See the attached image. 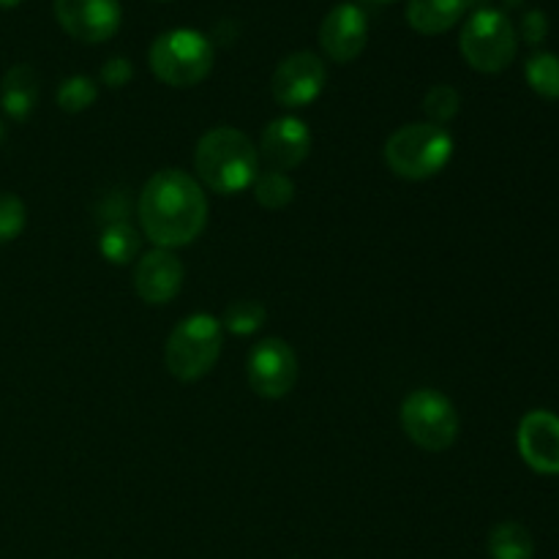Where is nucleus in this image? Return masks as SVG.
<instances>
[{
	"instance_id": "obj_2",
	"label": "nucleus",
	"mask_w": 559,
	"mask_h": 559,
	"mask_svg": "<svg viewBox=\"0 0 559 559\" xmlns=\"http://www.w3.org/2000/svg\"><path fill=\"white\" fill-rule=\"evenodd\" d=\"M194 169L200 186L211 189L213 194L233 197L254 186L260 175V153L243 131L218 126L197 142Z\"/></svg>"
},
{
	"instance_id": "obj_18",
	"label": "nucleus",
	"mask_w": 559,
	"mask_h": 559,
	"mask_svg": "<svg viewBox=\"0 0 559 559\" xmlns=\"http://www.w3.org/2000/svg\"><path fill=\"white\" fill-rule=\"evenodd\" d=\"M491 559H533L535 544L527 527L519 522H502L489 533Z\"/></svg>"
},
{
	"instance_id": "obj_15",
	"label": "nucleus",
	"mask_w": 559,
	"mask_h": 559,
	"mask_svg": "<svg viewBox=\"0 0 559 559\" xmlns=\"http://www.w3.org/2000/svg\"><path fill=\"white\" fill-rule=\"evenodd\" d=\"M38 74L33 66L16 63L0 80V107L11 120H27L38 102Z\"/></svg>"
},
{
	"instance_id": "obj_25",
	"label": "nucleus",
	"mask_w": 559,
	"mask_h": 559,
	"mask_svg": "<svg viewBox=\"0 0 559 559\" xmlns=\"http://www.w3.org/2000/svg\"><path fill=\"white\" fill-rule=\"evenodd\" d=\"M131 80H134V66H131L129 58H109L102 66V82L107 87H112V91L126 87Z\"/></svg>"
},
{
	"instance_id": "obj_27",
	"label": "nucleus",
	"mask_w": 559,
	"mask_h": 559,
	"mask_svg": "<svg viewBox=\"0 0 559 559\" xmlns=\"http://www.w3.org/2000/svg\"><path fill=\"white\" fill-rule=\"evenodd\" d=\"M129 194L115 191V194H107L102 200V205H98V218H102L104 224L120 222V218H129Z\"/></svg>"
},
{
	"instance_id": "obj_10",
	"label": "nucleus",
	"mask_w": 559,
	"mask_h": 559,
	"mask_svg": "<svg viewBox=\"0 0 559 559\" xmlns=\"http://www.w3.org/2000/svg\"><path fill=\"white\" fill-rule=\"evenodd\" d=\"M55 20L76 41L102 44L120 31L123 11L118 0H55Z\"/></svg>"
},
{
	"instance_id": "obj_12",
	"label": "nucleus",
	"mask_w": 559,
	"mask_h": 559,
	"mask_svg": "<svg viewBox=\"0 0 559 559\" xmlns=\"http://www.w3.org/2000/svg\"><path fill=\"white\" fill-rule=\"evenodd\" d=\"M186 267L180 257L169 249H153L140 257L134 267V289L145 304L164 306L178 298L183 287Z\"/></svg>"
},
{
	"instance_id": "obj_32",
	"label": "nucleus",
	"mask_w": 559,
	"mask_h": 559,
	"mask_svg": "<svg viewBox=\"0 0 559 559\" xmlns=\"http://www.w3.org/2000/svg\"><path fill=\"white\" fill-rule=\"evenodd\" d=\"M0 140H3V126H0Z\"/></svg>"
},
{
	"instance_id": "obj_11",
	"label": "nucleus",
	"mask_w": 559,
	"mask_h": 559,
	"mask_svg": "<svg viewBox=\"0 0 559 559\" xmlns=\"http://www.w3.org/2000/svg\"><path fill=\"white\" fill-rule=\"evenodd\" d=\"M369 41V20L355 3H338L320 25V47L333 63H353Z\"/></svg>"
},
{
	"instance_id": "obj_29",
	"label": "nucleus",
	"mask_w": 559,
	"mask_h": 559,
	"mask_svg": "<svg viewBox=\"0 0 559 559\" xmlns=\"http://www.w3.org/2000/svg\"><path fill=\"white\" fill-rule=\"evenodd\" d=\"M502 3H506V9H513V5H522L524 0H502Z\"/></svg>"
},
{
	"instance_id": "obj_14",
	"label": "nucleus",
	"mask_w": 559,
	"mask_h": 559,
	"mask_svg": "<svg viewBox=\"0 0 559 559\" xmlns=\"http://www.w3.org/2000/svg\"><path fill=\"white\" fill-rule=\"evenodd\" d=\"M260 151L271 169H278V173L300 167L311 153L309 126L295 115H282V118L271 120L262 131Z\"/></svg>"
},
{
	"instance_id": "obj_28",
	"label": "nucleus",
	"mask_w": 559,
	"mask_h": 559,
	"mask_svg": "<svg viewBox=\"0 0 559 559\" xmlns=\"http://www.w3.org/2000/svg\"><path fill=\"white\" fill-rule=\"evenodd\" d=\"M22 0H0V9H16Z\"/></svg>"
},
{
	"instance_id": "obj_6",
	"label": "nucleus",
	"mask_w": 559,
	"mask_h": 559,
	"mask_svg": "<svg viewBox=\"0 0 559 559\" xmlns=\"http://www.w3.org/2000/svg\"><path fill=\"white\" fill-rule=\"evenodd\" d=\"M464 60L480 74H500L516 58V27L506 11L478 9L462 27L459 36Z\"/></svg>"
},
{
	"instance_id": "obj_16",
	"label": "nucleus",
	"mask_w": 559,
	"mask_h": 559,
	"mask_svg": "<svg viewBox=\"0 0 559 559\" xmlns=\"http://www.w3.org/2000/svg\"><path fill=\"white\" fill-rule=\"evenodd\" d=\"M467 11V0H409L407 22L424 36L448 33Z\"/></svg>"
},
{
	"instance_id": "obj_30",
	"label": "nucleus",
	"mask_w": 559,
	"mask_h": 559,
	"mask_svg": "<svg viewBox=\"0 0 559 559\" xmlns=\"http://www.w3.org/2000/svg\"><path fill=\"white\" fill-rule=\"evenodd\" d=\"M484 3H486V0H467V9H469V5H480V9H484Z\"/></svg>"
},
{
	"instance_id": "obj_24",
	"label": "nucleus",
	"mask_w": 559,
	"mask_h": 559,
	"mask_svg": "<svg viewBox=\"0 0 559 559\" xmlns=\"http://www.w3.org/2000/svg\"><path fill=\"white\" fill-rule=\"evenodd\" d=\"M25 222H27L25 202H22L16 194L0 191V246L20 238L22 229H25Z\"/></svg>"
},
{
	"instance_id": "obj_3",
	"label": "nucleus",
	"mask_w": 559,
	"mask_h": 559,
	"mask_svg": "<svg viewBox=\"0 0 559 559\" xmlns=\"http://www.w3.org/2000/svg\"><path fill=\"white\" fill-rule=\"evenodd\" d=\"M451 131L437 123H409L393 131L385 142V162L404 180H429L453 158Z\"/></svg>"
},
{
	"instance_id": "obj_1",
	"label": "nucleus",
	"mask_w": 559,
	"mask_h": 559,
	"mask_svg": "<svg viewBox=\"0 0 559 559\" xmlns=\"http://www.w3.org/2000/svg\"><path fill=\"white\" fill-rule=\"evenodd\" d=\"M142 233L156 249L194 243L207 224V194L183 169H162L142 189L136 202Z\"/></svg>"
},
{
	"instance_id": "obj_23",
	"label": "nucleus",
	"mask_w": 559,
	"mask_h": 559,
	"mask_svg": "<svg viewBox=\"0 0 559 559\" xmlns=\"http://www.w3.org/2000/svg\"><path fill=\"white\" fill-rule=\"evenodd\" d=\"M459 109H462V96L451 85H435L424 96V112L429 118V123L445 126L448 120L456 118Z\"/></svg>"
},
{
	"instance_id": "obj_31",
	"label": "nucleus",
	"mask_w": 559,
	"mask_h": 559,
	"mask_svg": "<svg viewBox=\"0 0 559 559\" xmlns=\"http://www.w3.org/2000/svg\"><path fill=\"white\" fill-rule=\"evenodd\" d=\"M369 3H393V0H369Z\"/></svg>"
},
{
	"instance_id": "obj_22",
	"label": "nucleus",
	"mask_w": 559,
	"mask_h": 559,
	"mask_svg": "<svg viewBox=\"0 0 559 559\" xmlns=\"http://www.w3.org/2000/svg\"><path fill=\"white\" fill-rule=\"evenodd\" d=\"M55 98H58V107L63 109V112L80 115L96 104L98 85H96V80H91V76L74 74V76H69V80L60 82L58 96Z\"/></svg>"
},
{
	"instance_id": "obj_4",
	"label": "nucleus",
	"mask_w": 559,
	"mask_h": 559,
	"mask_svg": "<svg viewBox=\"0 0 559 559\" xmlns=\"http://www.w3.org/2000/svg\"><path fill=\"white\" fill-rule=\"evenodd\" d=\"M224 347V328L213 314L197 311L173 328L164 347V366L180 382L202 380L216 366Z\"/></svg>"
},
{
	"instance_id": "obj_19",
	"label": "nucleus",
	"mask_w": 559,
	"mask_h": 559,
	"mask_svg": "<svg viewBox=\"0 0 559 559\" xmlns=\"http://www.w3.org/2000/svg\"><path fill=\"white\" fill-rule=\"evenodd\" d=\"M251 191H254V200L265 211H282L295 200L293 178L287 173H278V169H267V173L257 175Z\"/></svg>"
},
{
	"instance_id": "obj_5",
	"label": "nucleus",
	"mask_w": 559,
	"mask_h": 559,
	"mask_svg": "<svg viewBox=\"0 0 559 559\" xmlns=\"http://www.w3.org/2000/svg\"><path fill=\"white\" fill-rule=\"evenodd\" d=\"M151 71L169 87H194L213 71V41L191 27H175L151 44Z\"/></svg>"
},
{
	"instance_id": "obj_20",
	"label": "nucleus",
	"mask_w": 559,
	"mask_h": 559,
	"mask_svg": "<svg viewBox=\"0 0 559 559\" xmlns=\"http://www.w3.org/2000/svg\"><path fill=\"white\" fill-rule=\"evenodd\" d=\"M524 76H527L530 87L538 93L540 98L557 102L559 98V58L555 52H535L524 66Z\"/></svg>"
},
{
	"instance_id": "obj_21",
	"label": "nucleus",
	"mask_w": 559,
	"mask_h": 559,
	"mask_svg": "<svg viewBox=\"0 0 559 559\" xmlns=\"http://www.w3.org/2000/svg\"><path fill=\"white\" fill-rule=\"evenodd\" d=\"M265 322V306L257 304V300H235V304H229L227 311H224L222 328H227L235 336H254Z\"/></svg>"
},
{
	"instance_id": "obj_17",
	"label": "nucleus",
	"mask_w": 559,
	"mask_h": 559,
	"mask_svg": "<svg viewBox=\"0 0 559 559\" xmlns=\"http://www.w3.org/2000/svg\"><path fill=\"white\" fill-rule=\"evenodd\" d=\"M140 229L129 218H120V222L104 224L98 235V251L112 265H129L140 254Z\"/></svg>"
},
{
	"instance_id": "obj_13",
	"label": "nucleus",
	"mask_w": 559,
	"mask_h": 559,
	"mask_svg": "<svg viewBox=\"0 0 559 559\" xmlns=\"http://www.w3.org/2000/svg\"><path fill=\"white\" fill-rule=\"evenodd\" d=\"M519 453L540 475H559V418L549 409H533L519 424Z\"/></svg>"
},
{
	"instance_id": "obj_7",
	"label": "nucleus",
	"mask_w": 559,
	"mask_h": 559,
	"mask_svg": "<svg viewBox=\"0 0 559 559\" xmlns=\"http://www.w3.org/2000/svg\"><path fill=\"white\" fill-rule=\"evenodd\" d=\"M402 429L418 448L442 453L456 442L459 413L448 396L431 388H418L402 402Z\"/></svg>"
},
{
	"instance_id": "obj_8",
	"label": "nucleus",
	"mask_w": 559,
	"mask_h": 559,
	"mask_svg": "<svg viewBox=\"0 0 559 559\" xmlns=\"http://www.w3.org/2000/svg\"><path fill=\"white\" fill-rule=\"evenodd\" d=\"M249 385L262 399H284L298 382V355L284 338H262L249 353Z\"/></svg>"
},
{
	"instance_id": "obj_9",
	"label": "nucleus",
	"mask_w": 559,
	"mask_h": 559,
	"mask_svg": "<svg viewBox=\"0 0 559 559\" xmlns=\"http://www.w3.org/2000/svg\"><path fill=\"white\" fill-rule=\"evenodd\" d=\"M325 80L328 71L320 55L309 52V49H300V52L287 55L276 66L271 80V93L282 107L300 109L317 102V96L325 87Z\"/></svg>"
},
{
	"instance_id": "obj_26",
	"label": "nucleus",
	"mask_w": 559,
	"mask_h": 559,
	"mask_svg": "<svg viewBox=\"0 0 559 559\" xmlns=\"http://www.w3.org/2000/svg\"><path fill=\"white\" fill-rule=\"evenodd\" d=\"M546 33H549V20H546L544 11H540V9H530L527 14L522 16V36H524V41L533 44V47H538V44L546 38Z\"/></svg>"
}]
</instances>
